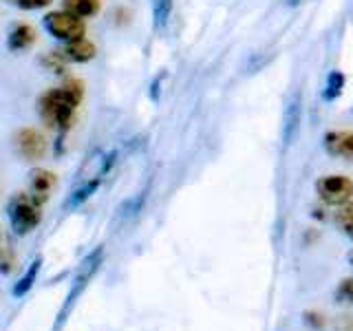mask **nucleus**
<instances>
[{
    "label": "nucleus",
    "mask_w": 353,
    "mask_h": 331,
    "mask_svg": "<svg viewBox=\"0 0 353 331\" xmlns=\"http://www.w3.org/2000/svg\"><path fill=\"white\" fill-rule=\"evenodd\" d=\"M82 97H84V88L77 80H71L62 86L49 88L38 102V110H40L42 121L49 128L58 130L60 137H62L64 132L71 128L73 115H75L77 106H80Z\"/></svg>",
    "instance_id": "nucleus-1"
},
{
    "label": "nucleus",
    "mask_w": 353,
    "mask_h": 331,
    "mask_svg": "<svg viewBox=\"0 0 353 331\" xmlns=\"http://www.w3.org/2000/svg\"><path fill=\"white\" fill-rule=\"evenodd\" d=\"M7 217L11 230L16 232L18 237L29 234L31 230H36L42 221V203H38L29 192H22L11 197V201L7 205Z\"/></svg>",
    "instance_id": "nucleus-2"
},
{
    "label": "nucleus",
    "mask_w": 353,
    "mask_h": 331,
    "mask_svg": "<svg viewBox=\"0 0 353 331\" xmlns=\"http://www.w3.org/2000/svg\"><path fill=\"white\" fill-rule=\"evenodd\" d=\"M44 29L51 38L60 40V42H73V40H80L84 38L86 33V25L82 18H77L69 11H51V14L44 16L42 20Z\"/></svg>",
    "instance_id": "nucleus-3"
},
{
    "label": "nucleus",
    "mask_w": 353,
    "mask_h": 331,
    "mask_svg": "<svg viewBox=\"0 0 353 331\" xmlns=\"http://www.w3.org/2000/svg\"><path fill=\"white\" fill-rule=\"evenodd\" d=\"M316 194L325 205L340 208L353 197V181L345 174H327L316 181Z\"/></svg>",
    "instance_id": "nucleus-4"
},
{
    "label": "nucleus",
    "mask_w": 353,
    "mask_h": 331,
    "mask_svg": "<svg viewBox=\"0 0 353 331\" xmlns=\"http://www.w3.org/2000/svg\"><path fill=\"white\" fill-rule=\"evenodd\" d=\"M102 261H104V250H102V248L93 250V252L88 254V257L82 261L80 270H77V274H75V281H73L71 292H69V296H66L64 307H62V312H60V323L66 318V314L71 312V307L75 305L77 298L82 296V292L86 290L88 281H91L93 276H95V272L99 270V265H102Z\"/></svg>",
    "instance_id": "nucleus-5"
},
{
    "label": "nucleus",
    "mask_w": 353,
    "mask_h": 331,
    "mask_svg": "<svg viewBox=\"0 0 353 331\" xmlns=\"http://www.w3.org/2000/svg\"><path fill=\"white\" fill-rule=\"evenodd\" d=\"M301 124H303V99L301 93H294L287 99L285 106V115H283V143L287 148L298 139L301 135Z\"/></svg>",
    "instance_id": "nucleus-6"
},
{
    "label": "nucleus",
    "mask_w": 353,
    "mask_h": 331,
    "mask_svg": "<svg viewBox=\"0 0 353 331\" xmlns=\"http://www.w3.org/2000/svg\"><path fill=\"white\" fill-rule=\"evenodd\" d=\"M16 148L27 161H36L47 152V139L36 128H22L16 135Z\"/></svg>",
    "instance_id": "nucleus-7"
},
{
    "label": "nucleus",
    "mask_w": 353,
    "mask_h": 331,
    "mask_svg": "<svg viewBox=\"0 0 353 331\" xmlns=\"http://www.w3.org/2000/svg\"><path fill=\"white\" fill-rule=\"evenodd\" d=\"M323 143L331 157L353 161V130H329Z\"/></svg>",
    "instance_id": "nucleus-8"
},
{
    "label": "nucleus",
    "mask_w": 353,
    "mask_h": 331,
    "mask_svg": "<svg viewBox=\"0 0 353 331\" xmlns=\"http://www.w3.org/2000/svg\"><path fill=\"white\" fill-rule=\"evenodd\" d=\"M55 183H58V179H55V174L44 170V168H36L29 172V194L36 199L38 203H44L49 199V194L53 192Z\"/></svg>",
    "instance_id": "nucleus-9"
},
{
    "label": "nucleus",
    "mask_w": 353,
    "mask_h": 331,
    "mask_svg": "<svg viewBox=\"0 0 353 331\" xmlns=\"http://www.w3.org/2000/svg\"><path fill=\"white\" fill-rule=\"evenodd\" d=\"M64 55L66 62H77V64H84V62H91L95 55H97V47L86 38L80 40H73V42H64V47L60 51Z\"/></svg>",
    "instance_id": "nucleus-10"
},
{
    "label": "nucleus",
    "mask_w": 353,
    "mask_h": 331,
    "mask_svg": "<svg viewBox=\"0 0 353 331\" xmlns=\"http://www.w3.org/2000/svg\"><path fill=\"white\" fill-rule=\"evenodd\" d=\"M33 42H36V29L27 25V22H18L7 33V49L14 53L27 51Z\"/></svg>",
    "instance_id": "nucleus-11"
},
{
    "label": "nucleus",
    "mask_w": 353,
    "mask_h": 331,
    "mask_svg": "<svg viewBox=\"0 0 353 331\" xmlns=\"http://www.w3.org/2000/svg\"><path fill=\"white\" fill-rule=\"evenodd\" d=\"M99 183H102V177H88V179H82L80 183L75 185V190L71 192V197L66 199V203H64V208L66 210H73V208H80L86 199H91L93 197V192L99 188Z\"/></svg>",
    "instance_id": "nucleus-12"
},
{
    "label": "nucleus",
    "mask_w": 353,
    "mask_h": 331,
    "mask_svg": "<svg viewBox=\"0 0 353 331\" xmlns=\"http://www.w3.org/2000/svg\"><path fill=\"white\" fill-rule=\"evenodd\" d=\"M62 7H64V11H69V14L86 20V18H93L99 14L102 3H99V0H62Z\"/></svg>",
    "instance_id": "nucleus-13"
},
{
    "label": "nucleus",
    "mask_w": 353,
    "mask_h": 331,
    "mask_svg": "<svg viewBox=\"0 0 353 331\" xmlns=\"http://www.w3.org/2000/svg\"><path fill=\"white\" fill-rule=\"evenodd\" d=\"M40 268H42V257H38L36 261H33V263L29 265V270H27L25 274H22V279L14 285V290H11V294H14L16 298L27 296V294L33 290V285H36V281H38Z\"/></svg>",
    "instance_id": "nucleus-14"
},
{
    "label": "nucleus",
    "mask_w": 353,
    "mask_h": 331,
    "mask_svg": "<svg viewBox=\"0 0 353 331\" xmlns=\"http://www.w3.org/2000/svg\"><path fill=\"white\" fill-rule=\"evenodd\" d=\"M172 7H174V0H152V27L157 31L168 27Z\"/></svg>",
    "instance_id": "nucleus-15"
},
{
    "label": "nucleus",
    "mask_w": 353,
    "mask_h": 331,
    "mask_svg": "<svg viewBox=\"0 0 353 331\" xmlns=\"http://www.w3.org/2000/svg\"><path fill=\"white\" fill-rule=\"evenodd\" d=\"M342 88H345V73L342 71H331L327 75V84L323 88V99L325 102H334L342 95Z\"/></svg>",
    "instance_id": "nucleus-16"
},
{
    "label": "nucleus",
    "mask_w": 353,
    "mask_h": 331,
    "mask_svg": "<svg viewBox=\"0 0 353 331\" xmlns=\"http://www.w3.org/2000/svg\"><path fill=\"white\" fill-rule=\"evenodd\" d=\"M336 225L349 241H353V201H347L345 205L338 208L336 212Z\"/></svg>",
    "instance_id": "nucleus-17"
},
{
    "label": "nucleus",
    "mask_w": 353,
    "mask_h": 331,
    "mask_svg": "<svg viewBox=\"0 0 353 331\" xmlns=\"http://www.w3.org/2000/svg\"><path fill=\"white\" fill-rule=\"evenodd\" d=\"M338 301H345L353 307V279H345L338 285Z\"/></svg>",
    "instance_id": "nucleus-18"
},
{
    "label": "nucleus",
    "mask_w": 353,
    "mask_h": 331,
    "mask_svg": "<svg viewBox=\"0 0 353 331\" xmlns=\"http://www.w3.org/2000/svg\"><path fill=\"white\" fill-rule=\"evenodd\" d=\"M16 7L20 9H27V11H36V9H44V7H49L53 0H11Z\"/></svg>",
    "instance_id": "nucleus-19"
},
{
    "label": "nucleus",
    "mask_w": 353,
    "mask_h": 331,
    "mask_svg": "<svg viewBox=\"0 0 353 331\" xmlns=\"http://www.w3.org/2000/svg\"><path fill=\"white\" fill-rule=\"evenodd\" d=\"M161 80H163V75H157L154 77V82H152V86H150V97H152V102H157L159 99V91H161Z\"/></svg>",
    "instance_id": "nucleus-20"
},
{
    "label": "nucleus",
    "mask_w": 353,
    "mask_h": 331,
    "mask_svg": "<svg viewBox=\"0 0 353 331\" xmlns=\"http://www.w3.org/2000/svg\"><path fill=\"white\" fill-rule=\"evenodd\" d=\"M347 261H349V268H351V272H353V250L347 254Z\"/></svg>",
    "instance_id": "nucleus-21"
},
{
    "label": "nucleus",
    "mask_w": 353,
    "mask_h": 331,
    "mask_svg": "<svg viewBox=\"0 0 353 331\" xmlns=\"http://www.w3.org/2000/svg\"><path fill=\"white\" fill-rule=\"evenodd\" d=\"M0 250H3V237H0Z\"/></svg>",
    "instance_id": "nucleus-22"
},
{
    "label": "nucleus",
    "mask_w": 353,
    "mask_h": 331,
    "mask_svg": "<svg viewBox=\"0 0 353 331\" xmlns=\"http://www.w3.org/2000/svg\"><path fill=\"white\" fill-rule=\"evenodd\" d=\"M290 3H292V5H296V3H298V0H290Z\"/></svg>",
    "instance_id": "nucleus-23"
},
{
    "label": "nucleus",
    "mask_w": 353,
    "mask_h": 331,
    "mask_svg": "<svg viewBox=\"0 0 353 331\" xmlns=\"http://www.w3.org/2000/svg\"><path fill=\"white\" fill-rule=\"evenodd\" d=\"M351 115H353V110H351Z\"/></svg>",
    "instance_id": "nucleus-24"
}]
</instances>
